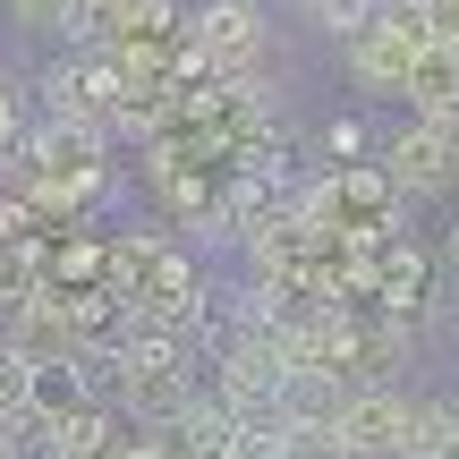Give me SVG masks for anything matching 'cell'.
<instances>
[{"label": "cell", "mask_w": 459, "mask_h": 459, "mask_svg": "<svg viewBox=\"0 0 459 459\" xmlns=\"http://www.w3.org/2000/svg\"><path fill=\"white\" fill-rule=\"evenodd\" d=\"M349 392H358V383H349L341 366H315V358H290V375H281V417H290V426H332Z\"/></svg>", "instance_id": "obj_5"}, {"label": "cell", "mask_w": 459, "mask_h": 459, "mask_svg": "<svg viewBox=\"0 0 459 459\" xmlns=\"http://www.w3.org/2000/svg\"><path fill=\"white\" fill-rule=\"evenodd\" d=\"M409 102H417V119L459 136V43H426V60L409 68Z\"/></svg>", "instance_id": "obj_6"}, {"label": "cell", "mask_w": 459, "mask_h": 459, "mask_svg": "<svg viewBox=\"0 0 459 459\" xmlns=\"http://www.w3.org/2000/svg\"><path fill=\"white\" fill-rule=\"evenodd\" d=\"M119 443V409L111 400H68L60 417H51V459H102Z\"/></svg>", "instance_id": "obj_7"}, {"label": "cell", "mask_w": 459, "mask_h": 459, "mask_svg": "<svg viewBox=\"0 0 459 459\" xmlns=\"http://www.w3.org/2000/svg\"><path fill=\"white\" fill-rule=\"evenodd\" d=\"M358 145H366L358 119H332V128H324V153H358Z\"/></svg>", "instance_id": "obj_12"}, {"label": "cell", "mask_w": 459, "mask_h": 459, "mask_svg": "<svg viewBox=\"0 0 459 459\" xmlns=\"http://www.w3.org/2000/svg\"><path fill=\"white\" fill-rule=\"evenodd\" d=\"M341 60H349V77H358L366 94H409V68L426 60V43H409V34L383 26V17H366V26L341 43Z\"/></svg>", "instance_id": "obj_4"}, {"label": "cell", "mask_w": 459, "mask_h": 459, "mask_svg": "<svg viewBox=\"0 0 459 459\" xmlns=\"http://www.w3.org/2000/svg\"><path fill=\"white\" fill-rule=\"evenodd\" d=\"M9 17L26 34H51V43H68V26H77V0H9Z\"/></svg>", "instance_id": "obj_10"}, {"label": "cell", "mask_w": 459, "mask_h": 459, "mask_svg": "<svg viewBox=\"0 0 459 459\" xmlns=\"http://www.w3.org/2000/svg\"><path fill=\"white\" fill-rule=\"evenodd\" d=\"M383 179L400 196H459V136L434 128V119H409V128L383 145Z\"/></svg>", "instance_id": "obj_2"}, {"label": "cell", "mask_w": 459, "mask_h": 459, "mask_svg": "<svg viewBox=\"0 0 459 459\" xmlns=\"http://www.w3.org/2000/svg\"><path fill=\"white\" fill-rule=\"evenodd\" d=\"M392 459H459V400H409Z\"/></svg>", "instance_id": "obj_8"}, {"label": "cell", "mask_w": 459, "mask_h": 459, "mask_svg": "<svg viewBox=\"0 0 459 459\" xmlns=\"http://www.w3.org/2000/svg\"><path fill=\"white\" fill-rule=\"evenodd\" d=\"M400 426H409V392H392V383H358V392L341 400V417H332V443H341V459H392L400 451Z\"/></svg>", "instance_id": "obj_3"}, {"label": "cell", "mask_w": 459, "mask_h": 459, "mask_svg": "<svg viewBox=\"0 0 459 459\" xmlns=\"http://www.w3.org/2000/svg\"><path fill=\"white\" fill-rule=\"evenodd\" d=\"M264 51H273V26H264V0H204V9H187V77L204 85H238L264 68Z\"/></svg>", "instance_id": "obj_1"}, {"label": "cell", "mask_w": 459, "mask_h": 459, "mask_svg": "<svg viewBox=\"0 0 459 459\" xmlns=\"http://www.w3.org/2000/svg\"><path fill=\"white\" fill-rule=\"evenodd\" d=\"M434 43H459V0H434Z\"/></svg>", "instance_id": "obj_14"}, {"label": "cell", "mask_w": 459, "mask_h": 459, "mask_svg": "<svg viewBox=\"0 0 459 459\" xmlns=\"http://www.w3.org/2000/svg\"><path fill=\"white\" fill-rule=\"evenodd\" d=\"M349 196H366V204H383V196H392V179H383V170H349Z\"/></svg>", "instance_id": "obj_13"}, {"label": "cell", "mask_w": 459, "mask_h": 459, "mask_svg": "<svg viewBox=\"0 0 459 459\" xmlns=\"http://www.w3.org/2000/svg\"><path fill=\"white\" fill-rule=\"evenodd\" d=\"M17 221H26V204H17V196H9V187H0V247H9V238H17Z\"/></svg>", "instance_id": "obj_15"}, {"label": "cell", "mask_w": 459, "mask_h": 459, "mask_svg": "<svg viewBox=\"0 0 459 459\" xmlns=\"http://www.w3.org/2000/svg\"><path fill=\"white\" fill-rule=\"evenodd\" d=\"M26 400H43V366L0 341V409H26Z\"/></svg>", "instance_id": "obj_9"}, {"label": "cell", "mask_w": 459, "mask_h": 459, "mask_svg": "<svg viewBox=\"0 0 459 459\" xmlns=\"http://www.w3.org/2000/svg\"><path fill=\"white\" fill-rule=\"evenodd\" d=\"M307 9H315V26H332V34L349 43V34H358L366 17H375V0H307Z\"/></svg>", "instance_id": "obj_11"}, {"label": "cell", "mask_w": 459, "mask_h": 459, "mask_svg": "<svg viewBox=\"0 0 459 459\" xmlns=\"http://www.w3.org/2000/svg\"><path fill=\"white\" fill-rule=\"evenodd\" d=\"M443 264H451V273H459V221L443 230Z\"/></svg>", "instance_id": "obj_16"}]
</instances>
